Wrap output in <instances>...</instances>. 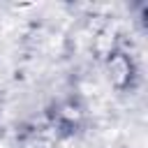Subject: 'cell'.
<instances>
[{
    "label": "cell",
    "mask_w": 148,
    "mask_h": 148,
    "mask_svg": "<svg viewBox=\"0 0 148 148\" xmlns=\"http://www.w3.org/2000/svg\"><path fill=\"white\" fill-rule=\"evenodd\" d=\"M130 76H132V62L120 53L111 56V60H109V79H111V83L125 86L130 81Z\"/></svg>",
    "instance_id": "6da1fadb"
}]
</instances>
